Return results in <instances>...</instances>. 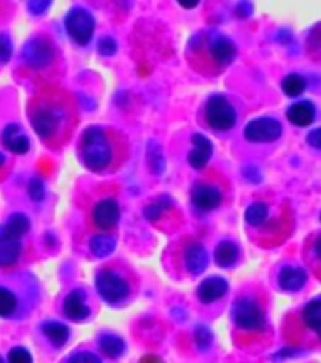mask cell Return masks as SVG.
<instances>
[{"label":"cell","mask_w":321,"mask_h":363,"mask_svg":"<svg viewBox=\"0 0 321 363\" xmlns=\"http://www.w3.org/2000/svg\"><path fill=\"white\" fill-rule=\"evenodd\" d=\"M2 144L6 146V150H10V152L13 153H19V155H23V153L28 152V147H30V142H28L27 135L23 133L21 127L16 123H10L6 125L4 129H2Z\"/></svg>","instance_id":"ac0fdd59"},{"label":"cell","mask_w":321,"mask_h":363,"mask_svg":"<svg viewBox=\"0 0 321 363\" xmlns=\"http://www.w3.org/2000/svg\"><path fill=\"white\" fill-rule=\"evenodd\" d=\"M81 159L93 172L106 170L113 161V146L106 130L101 127H89L81 136Z\"/></svg>","instance_id":"277c9868"},{"label":"cell","mask_w":321,"mask_h":363,"mask_svg":"<svg viewBox=\"0 0 321 363\" xmlns=\"http://www.w3.org/2000/svg\"><path fill=\"white\" fill-rule=\"evenodd\" d=\"M147 159H150V164H152V170L155 174H161L164 170V157L161 147H159L157 142H150V152H147Z\"/></svg>","instance_id":"f546056e"},{"label":"cell","mask_w":321,"mask_h":363,"mask_svg":"<svg viewBox=\"0 0 321 363\" xmlns=\"http://www.w3.org/2000/svg\"><path fill=\"white\" fill-rule=\"evenodd\" d=\"M21 255V237H17L6 225L0 227V267L16 265Z\"/></svg>","instance_id":"5bb4252c"},{"label":"cell","mask_w":321,"mask_h":363,"mask_svg":"<svg viewBox=\"0 0 321 363\" xmlns=\"http://www.w3.org/2000/svg\"><path fill=\"white\" fill-rule=\"evenodd\" d=\"M119 204L116 203V199H102L95 204L93 208V223L98 229H113L119 221Z\"/></svg>","instance_id":"9a60e30c"},{"label":"cell","mask_w":321,"mask_h":363,"mask_svg":"<svg viewBox=\"0 0 321 363\" xmlns=\"http://www.w3.org/2000/svg\"><path fill=\"white\" fill-rule=\"evenodd\" d=\"M223 201V193L220 187L212 186V184H197L191 191V203L197 210L210 212L215 210Z\"/></svg>","instance_id":"7c38bea8"},{"label":"cell","mask_w":321,"mask_h":363,"mask_svg":"<svg viewBox=\"0 0 321 363\" xmlns=\"http://www.w3.org/2000/svg\"><path fill=\"white\" fill-rule=\"evenodd\" d=\"M238 255H240V250L235 242L231 240H221L218 246H215L214 259L215 263L221 267V269H229L238 261Z\"/></svg>","instance_id":"603a6c76"},{"label":"cell","mask_w":321,"mask_h":363,"mask_svg":"<svg viewBox=\"0 0 321 363\" xmlns=\"http://www.w3.org/2000/svg\"><path fill=\"white\" fill-rule=\"evenodd\" d=\"M98 345H101L102 354L108 357H119L125 352V342L119 335L104 333L98 340Z\"/></svg>","instance_id":"d4e9b609"},{"label":"cell","mask_w":321,"mask_h":363,"mask_svg":"<svg viewBox=\"0 0 321 363\" xmlns=\"http://www.w3.org/2000/svg\"><path fill=\"white\" fill-rule=\"evenodd\" d=\"M51 0H30V11L33 13H36V16H40V13H44L45 10H47V6H50Z\"/></svg>","instance_id":"74e56055"},{"label":"cell","mask_w":321,"mask_h":363,"mask_svg":"<svg viewBox=\"0 0 321 363\" xmlns=\"http://www.w3.org/2000/svg\"><path fill=\"white\" fill-rule=\"evenodd\" d=\"M227 289H229V284H227L225 278L208 277L206 280L201 282V286H198L197 297L201 299V303L210 305V303L221 299V297L227 294Z\"/></svg>","instance_id":"2e32d148"},{"label":"cell","mask_w":321,"mask_h":363,"mask_svg":"<svg viewBox=\"0 0 321 363\" xmlns=\"http://www.w3.org/2000/svg\"><path fill=\"white\" fill-rule=\"evenodd\" d=\"M116 248V240L112 237H106V235H96V237L91 238L89 250L91 254L95 257H106L110 255Z\"/></svg>","instance_id":"484cf974"},{"label":"cell","mask_w":321,"mask_h":363,"mask_svg":"<svg viewBox=\"0 0 321 363\" xmlns=\"http://www.w3.org/2000/svg\"><path fill=\"white\" fill-rule=\"evenodd\" d=\"M44 195H45L44 182L38 180V178L30 180V184H28V197L33 199L34 203H40V201L44 199Z\"/></svg>","instance_id":"d6a6232c"},{"label":"cell","mask_w":321,"mask_h":363,"mask_svg":"<svg viewBox=\"0 0 321 363\" xmlns=\"http://www.w3.org/2000/svg\"><path fill=\"white\" fill-rule=\"evenodd\" d=\"M11 57V42L6 34H0V62H8Z\"/></svg>","instance_id":"8d00e7d4"},{"label":"cell","mask_w":321,"mask_h":363,"mask_svg":"<svg viewBox=\"0 0 321 363\" xmlns=\"http://www.w3.org/2000/svg\"><path fill=\"white\" fill-rule=\"evenodd\" d=\"M246 225L263 248H276L293 233V210L286 201H255L246 208Z\"/></svg>","instance_id":"6da1fadb"},{"label":"cell","mask_w":321,"mask_h":363,"mask_svg":"<svg viewBox=\"0 0 321 363\" xmlns=\"http://www.w3.org/2000/svg\"><path fill=\"white\" fill-rule=\"evenodd\" d=\"M53 57H55L53 45L45 38H40V36L28 40L27 45L23 48V59H25L28 67L33 68L47 67L53 61Z\"/></svg>","instance_id":"30bf717a"},{"label":"cell","mask_w":321,"mask_h":363,"mask_svg":"<svg viewBox=\"0 0 321 363\" xmlns=\"http://www.w3.org/2000/svg\"><path fill=\"white\" fill-rule=\"evenodd\" d=\"M62 116H64V112L57 104H45V106L34 108L30 119H33V127L36 130V135L40 138H44V140L55 136L62 123Z\"/></svg>","instance_id":"ba28073f"},{"label":"cell","mask_w":321,"mask_h":363,"mask_svg":"<svg viewBox=\"0 0 321 363\" xmlns=\"http://www.w3.org/2000/svg\"><path fill=\"white\" fill-rule=\"evenodd\" d=\"M210 55L214 59L220 67H227L235 61L237 57V48L232 44L231 40L225 38V36H214L210 40Z\"/></svg>","instance_id":"d6986e66"},{"label":"cell","mask_w":321,"mask_h":363,"mask_svg":"<svg viewBox=\"0 0 321 363\" xmlns=\"http://www.w3.org/2000/svg\"><path fill=\"white\" fill-rule=\"evenodd\" d=\"M288 119L297 127H308L316 119V106L310 101L295 102L288 108Z\"/></svg>","instance_id":"7402d4cb"},{"label":"cell","mask_w":321,"mask_h":363,"mask_svg":"<svg viewBox=\"0 0 321 363\" xmlns=\"http://www.w3.org/2000/svg\"><path fill=\"white\" fill-rule=\"evenodd\" d=\"M8 363H33V356L27 348L17 346V348H11L8 354Z\"/></svg>","instance_id":"4dcf8cb0"},{"label":"cell","mask_w":321,"mask_h":363,"mask_svg":"<svg viewBox=\"0 0 321 363\" xmlns=\"http://www.w3.org/2000/svg\"><path fill=\"white\" fill-rule=\"evenodd\" d=\"M42 331H44L45 339L50 340L53 346L67 345L68 337H70V329L61 322H45L42 325Z\"/></svg>","instance_id":"cb8c5ba5"},{"label":"cell","mask_w":321,"mask_h":363,"mask_svg":"<svg viewBox=\"0 0 321 363\" xmlns=\"http://www.w3.org/2000/svg\"><path fill=\"white\" fill-rule=\"evenodd\" d=\"M118 51V44H116V40L113 38H102L101 42H98V53L104 57H110L113 55Z\"/></svg>","instance_id":"e575fe53"},{"label":"cell","mask_w":321,"mask_h":363,"mask_svg":"<svg viewBox=\"0 0 321 363\" xmlns=\"http://www.w3.org/2000/svg\"><path fill=\"white\" fill-rule=\"evenodd\" d=\"M163 210H164V204L163 203H153L150 206H146L144 210V216H146L150 221H157L161 216H163Z\"/></svg>","instance_id":"d590c367"},{"label":"cell","mask_w":321,"mask_h":363,"mask_svg":"<svg viewBox=\"0 0 321 363\" xmlns=\"http://www.w3.org/2000/svg\"><path fill=\"white\" fill-rule=\"evenodd\" d=\"M282 135V123L271 116L252 119L244 129V138L248 142H254V144H271V142H276Z\"/></svg>","instance_id":"52a82bcc"},{"label":"cell","mask_w":321,"mask_h":363,"mask_svg":"<svg viewBox=\"0 0 321 363\" xmlns=\"http://www.w3.org/2000/svg\"><path fill=\"white\" fill-rule=\"evenodd\" d=\"M62 311H64V316L74 320V322H81L85 318H89L91 311L87 303H85L84 291L79 289H74L64 297V303H62Z\"/></svg>","instance_id":"e0dca14e"},{"label":"cell","mask_w":321,"mask_h":363,"mask_svg":"<svg viewBox=\"0 0 321 363\" xmlns=\"http://www.w3.org/2000/svg\"><path fill=\"white\" fill-rule=\"evenodd\" d=\"M67 33L72 38L74 44L85 45L89 44V40L93 38V30H95V19L89 11L84 8H74L68 11L67 16Z\"/></svg>","instance_id":"9c48e42d"},{"label":"cell","mask_w":321,"mask_h":363,"mask_svg":"<svg viewBox=\"0 0 321 363\" xmlns=\"http://www.w3.org/2000/svg\"><path fill=\"white\" fill-rule=\"evenodd\" d=\"M204 116H206L210 127L220 133L231 130L237 125V110L225 96L221 95L210 96L206 108H204Z\"/></svg>","instance_id":"8992f818"},{"label":"cell","mask_w":321,"mask_h":363,"mask_svg":"<svg viewBox=\"0 0 321 363\" xmlns=\"http://www.w3.org/2000/svg\"><path fill=\"white\" fill-rule=\"evenodd\" d=\"M193 150L189 152V164L193 169H204L208 164L210 157H212V142L204 135H193Z\"/></svg>","instance_id":"ffe728a7"},{"label":"cell","mask_w":321,"mask_h":363,"mask_svg":"<svg viewBox=\"0 0 321 363\" xmlns=\"http://www.w3.org/2000/svg\"><path fill=\"white\" fill-rule=\"evenodd\" d=\"M198 2H201V0H178V4H180L181 8H186V10H191L195 6H198Z\"/></svg>","instance_id":"ab89813d"},{"label":"cell","mask_w":321,"mask_h":363,"mask_svg":"<svg viewBox=\"0 0 321 363\" xmlns=\"http://www.w3.org/2000/svg\"><path fill=\"white\" fill-rule=\"evenodd\" d=\"M320 220H321V216H320Z\"/></svg>","instance_id":"7bdbcfd3"},{"label":"cell","mask_w":321,"mask_h":363,"mask_svg":"<svg viewBox=\"0 0 321 363\" xmlns=\"http://www.w3.org/2000/svg\"><path fill=\"white\" fill-rule=\"evenodd\" d=\"M289 345L303 348H321V297L293 311L283 325Z\"/></svg>","instance_id":"7a4b0ae2"},{"label":"cell","mask_w":321,"mask_h":363,"mask_svg":"<svg viewBox=\"0 0 321 363\" xmlns=\"http://www.w3.org/2000/svg\"><path fill=\"white\" fill-rule=\"evenodd\" d=\"M195 342L201 350H208L210 345H212V333H210L208 328H204V325H198L195 329Z\"/></svg>","instance_id":"1f68e13d"},{"label":"cell","mask_w":321,"mask_h":363,"mask_svg":"<svg viewBox=\"0 0 321 363\" xmlns=\"http://www.w3.org/2000/svg\"><path fill=\"white\" fill-rule=\"evenodd\" d=\"M303 261L317 282H321V231H314L306 237L303 244Z\"/></svg>","instance_id":"4fadbf2b"},{"label":"cell","mask_w":321,"mask_h":363,"mask_svg":"<svg viewBox=\"0 0 321 363\" xmlns=\"http://www.w3.org/2000/svg\"><path fill=\"white\" fill-rule=\"evenodd\" d=\"M95 286L98 295H101L106 303H110V305L121 303V301L127 299L130 294L129 282H127L119 272L112 271V269H102V271L96 272Z\"/></svg>","instance_id":"5b68a950"},{"label":"cell","mask_w":321,"mask_h":363,"mask_svg":"<svg viewBox=\"0 0 321 363\" xmlns=\"http://www.w3.org/2000/svg\"><path fill=\"white\" fill-rule=\"evenodd\" d=\"M4 161H6V159H4V153L0 152V167H2V164H4Z\"/></svg>","instance_id":"60d3db41"},{"label":"cell","mask_w":321,"mask_h":363,"mask_svg":"<svg viewBox=\"0 0 321 363\" xmlns=\"http://www.w3.org/2000/svg\"><path fill=\"white\" fill-rule=\"evenodd\" d=\"M306 142H308V146L316 147V150H321V127L320 129H314L312 133H308V136H306Z\"/></svg>","instance_id":"f35d334b"},{"label":"cell","mask_w":321,"mask_h":363,"mask_svg":"<svg viewBox=\"0 0 321 363\" xmlns=\"http://www.w3.org/2000/svg\"><path fill=\"white\" fill-rule=\"evenodd\" d=\"M282 89L288 96H299L306 89V79L300 74H288L282 79Z\"/></svg>","instance_id":"4316f807"},{"label":"cell","mask_w":321,"mask_h":363,"mask_svg":"<svg viewBox=\"0 0 321 363\" xmlns=\"http://www.w3.org/2000/svg\"><path fill=\"white\" fill-rule=\"evenodd\" d=\"M184 259H186L187 271L191 274H201L208 267V252L203 244L191 242L184 252Z\"/></svg>","instance_id":"44dd1931"},{"label":"cell","mask_w":321,"mask_h":363,"mask_svg":"<svg viewBox=\"0 0 321 363\" xmlns=\"http://www.w3.org/2000/svg\"><path fill=\"white\" fill-rule=\"evenodd\" d=\"M17 311V299L16 295L11 294L8 288L0 286V318L11 316Z\"/></svg>","instance_id":"83f0119b"},{"label":"cell","mask_w":321,"mask_h":363,"mask_svg":"<svg viewBox=\"0 0 321 363\" xmlns=\"http://www.w3.org/2000/svg\"><path fill=\"white\" fill-rule=\"evenodd\" d=\"M0 363H4V362H2V357H0Z\"/></svg>","instance_id":"b9f144b4"},{"label":"cell","mask_w":321,"mask_h":363,"mask_svg":"<svg viewBox=\"0 0 321 363\" xmlns=\"http://www.w3.org/2000/svg\"><path fill=\"white\" fill-rule=\"evenodd\" d=\"M67 363H102L101 357L93 354V352H76L68 357Z\"/></svg>","instance_id":"836d02e7"},{"label":"cell","mask_w":321,"mask_h":363,"mask_svg":"<svg viewBox=\"0 0 321 363\" xmlns=\"http://www.w3.org/2000/svg\"><path fill=\"white\" fill-rule=\"evenodd\" d=\"M306 282H308V272L303 267L291 265V263L280 267L276 274L278 289L286 291V294H297L305 288Z\"/></svg>","instance_id":"8fae6325"},{"label":"cell","mask_w":321,"mask_h":363,"mask_svg":"<svg viewBox=\"0 0 321 363\" xmlns=\"http://www.w3.org/2000/svg\"><path fill=\"white\" fill-rule=\"evenodd\" d=\"M4 225L8 227V229H10L13 235H17V237H23V235L28 231V227H30V221H28L27 216L19 214V212H17V214L10 216V220L6 221Z\"/></svg>","instance_id":"f1b7e54d"},{"label":"cell","mask_w":321,"mask_h":363,"mask_svg":"<svg viewBox=\"0 0 321 363\" xmlns=\"http://www.w3.org/2000/svg\"><path fill=\"white\" fill-rule=\"evenodd\" d=\"M231 318L242 333H263L266 328L265 303L257 294H242L232 303Z\"/></svg>","instance_id":"3957f363"}]
</instances>
